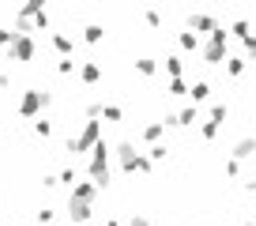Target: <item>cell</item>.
I'll use <instances>...</instances> for the list:
<instances>
[{"mask_svg": "<svg viewBox=\"0 0 256 226\" xmlns=\"http://www.w3.org/2000/svg\"><path fill=\"white\" fill-rule=\"evenodd\" d=\"M98 144H102V121H87L68 144H64V151L68 154H90Z\"/></svg>", "mask_w": 256, "mask_h": 226, "instance_id": "cell-1", "label": "cell"}, {"mask_svg": "<svg viewBox=\"0 0 256 226\" xmlns=\"http://www.w3.org/2000/svg\"><path fill=\"white\" fill-rule=\"evenodd\" d=\"M53 106V90H23V98H19V117L23 121H38L42 110H49Z\"/></svg>", "mask_w": 256, "mask_h": 226, "instance_id": "cell-2", "label": "cell"}, {"mask_svg": "<svg viewBox=\"0 0 256 226\" xmlns=\"http://www.w3.org/2000/svg\"><path fill=\"white\" fill-rule=\"evenodd\" d=\"M110 154H113V147L106 144V140L90 151V181H94L98 188L110 185Z\"/></svg>", "mask_w": 256, "mask_h": 226, "instance_id": "cell-3", "label": "cell"}, {"mask_svg": "<svg viewBox=\"0 0 256 226\" xmlns=\"http://www.w3.org/2000/svg\"><path fill=\"white\" fill-rule=\"evenodd\" d=\"M226 42H230V30H226V26H218V30L208 38V46L200 49V56L208 60V64H222V60H226Z\"/></svg>", "mask_w": 256, "mask_h": 226, "instance_id": "cell-4", "label": "cell"}, {"mask_svg": "<svg viewBox=\"0 0 256 226\" xmlns=\"http://www.w3.org/2000/svg\"><path fill=\"white\" fill-rule=\"evenodd\" d=\"M222 124H226V102H215L208 110V117H204V124H200V140H204V144H211Z\"/></svg>", "mask_w": 256, "mask_h": 226, "instance_id": "cell-5", "label": "cell"}, {"mask_svg": "<svg viewBox=\"0 0 256 226\" xmlns=\"http://www.w3.org/2000/svg\"><path fill=\"white\" fill-rule=\"evenodd\" d=\"M34 53H38V42L30 38V34H16V42H12L8 49V60H19V64H30Z\"/></svg>", "mask_w": 256, "mask_h": 226, "instance_id": "cell-6", "label": "cell"}, {"mask_svg": "<svg viewBox=\"0 0 256 226\" xmlns=\"http://www.w3.org/2000/svg\"><path fill=\"white\" fill-rule=\"evenodd\" d=\"M162 121H166V128H192V124H204L200 121V106H184V110H177V113H166Z\"/></svg>", "mask_w": 256, "mask_h": 226, "instance_id": "cell-7", "label": "cell"}, {"mask_svg": "<svg viewBox=\"0 0 256 226\" xmlns=\"http://www.w3.org/2000/svg\"><path fill=\"white\" fill-rule=\"evenodd\" d=\"M68 218H72V226H90V218H94V204L68 200Z\"/></svg>", "mask_w": 256, "mask_h": 226, "instance_id": "cell-8", "label": "cell"}, {"mask_svg": "<svg viewBox=\"0 0 256 226\" xmlns=\"http://www.w3.org/2000/svg\"><path fill=\"white\" fill-rule=\"evenodd\" d=\"M218 26H222V23H218L215 16H204V12L188 16V30H192V34H208V38H211V34H215Z\"/></svg>", "mask_w": 256, "mask_h": 226, "instance_id": "cell-9", "label": "cell"}, {"mask_svg": "<svg viewBox=\"0 0 256 226\" xmlns=\"http://www.w3.org/2000/svg\"><path fill=\"white\" fill-rule=\"evenodd\" d=\"M98 192H102V188H98L94 181L87 178V181H80V185H76L72 192H68V200H83V204H94V200H98Z\"/></svg>", "mask_w": 256, "mask_h": 226, "instance_id": "cell-10", "label": "cell"}, {"mask_svg": "<svg viewBox=\"0 0 256 226\" xmlns=\"http://www.w3.org/2000/svg\"><path fill=\"white\" fill-rule=\"evenodd\" d=\"M120 170H124L128 178H132V174H140V178H147V174H151V170H154V162L147 158L144 151H140V154H136V158H132V162H120Z\"/></svg>", "mask_w": 256, "mask_h": 226, "instance_id": "cell-11", "label": "cell"}, {"mask_svg": "<svg viewBox=\"0 0 256 226\" xmlns=\"http://www.w3.org/2000/svg\"><path fill=\"white\" fill-rule=\"evenodd\" d=\"M252 154H256V136H241L238 144H234V154H230V158L245 162V158H252Z\"/></svg>", "mask_w": 256, "mask_h": 226, "instance_id": "cell-12", "label": "cell"}, {"mask_svg": "<svg viewBox=\"0 0 256 226\" xmlns=\"http://www.w3.org/2000/svg\"><path fill=\"white\" fill-rule=\"evenodd\" d=\"M49 46H53L60 56H72V53H76V42L68 38V34H60V30H53V34H49Z\"/></svg>", "mask_w": 256, "mask_h": 226, "instance_id": "cell-13", "label": "cell"}, {"mask_svg": "<svg viewBox=\"0 0 256 226\" xmlns=\"http://www.w3.org/2000/svg\"><path fill=\"white\" fill-rule=\"evenodd\" d=\"M80 80L87 83V87H94V83L102 80V64H98V60H83L80 64Z\"/></svg>", "mask_w": 256, "mask_h": 226, "instance_id": "cell-14", "label": "cell"}, {"mask_svg": "<svg viewBox=\"0 0 256 226\" xmlns=\"http://www.w3.org/2000/svg\"><path fill=\"white\" fill-rule=\"evenodd\" d=\"M162 136H166V121H151V124H144V144H147V147L162 144Z\"/></svg>", "mask_w": 256, "mask_h": 226, "instance_id": "cell-15", "label": "cell"}, {"mask_svg": "<svg viewBox=\"0 0 256 226\" xmlns=\"http://www.w3.org/2000/svg\"><path fill=\"white\" fill-rule=\"evenodd\" d=\"M177 46H181V53H200V34H192V30H177Z\"/></svg>", "mask_w": 256, "mask_h": 226, "instance_id": "cell-16", "label": "cell"}, {"mask_svg": "<svg viewBox=\"0 0 256 226\" xmlns=\"http://www.w3.org/2000/svg\"><path fill=\"white\" fill-rule=\"evenodd\" d=\"M158 60L154 56H136V76H144V80H151V76H158Z\"/></svg>", "mask_w": 256, "mask_h": 226, "instance_id": "cell-17", "label": "cell"}, {"mask_svg": "<svg viewBox=\"0 0 256 226\" xmlns=\"http://www.w3.org/2000/svg\"><path fill=\"white\" fill-rule=\"evenodd\" d=\"M162 68H166V76H170V80H181V72H184V60H181V53H170L166 60H162Z\"/></svg>", "mask_w": 256, "mask_h": 226, "instance_id": "cell-18", "label": "cell"}, {"mask_svg": "<svg viewBox=\"0 0 256 226\" xmlns=\"http://www.w3.org/2000/svg\"><path fill=\"white\" fill-rule=\"evenodd\" d=\"M188 98H192V106L208 102V98H211V83L208 80H196V83H192V90H188Z\"/></svg>", "mask_w": 256, "mask_h": 226, "instance_id": "cell-19", "label": "cell"}, {"mask_svg": "<svg viewBox=\"0 0 256 226\" xmlns=\"http://www.w3.org/2000/svg\"><path fill=\"white\" fill-rule=\"evenodd\" d=\"M83 42H87V46L106 42V26H102V23H87V26H83Z\"/></svg>", "mask_w": 256, "mask_h": 226, "instance_id": "cell-20", "label": "cell"}, {"mask_svg": "<svg viewBox=\"0 0 256 226\" xmlns=\"http://www.w3.org/2000/svg\"><path fill=\"white\" fill-rule=\"evenodd\" d=\"M42 12H46V4H42V0H26L23 8H19V19H38Z\"/></svg>", "mask_w": 256, "mask_h": 226, "instance_id": "cell-21", "label": "cell"}, {"mask_svg": "<svg viewBox=\"0 0 256 226\" xmlns=\"http://www.w3.org/2000/svg\"><path fill=\"white\" fill-rule=\"evenodd\" d=\"M241 72H245V56H226V76H234V80H238Z\"/></svg>", "mask_w": 256, "mask_h": 226, "instance_id": "cell-22", "label": "cell"}, {"mask_svg": "<svg viewBox=\"0 0 256 226\" xmlns=\"http://www.w3.org/2000/svg\"><path fill=\"white\" fill-rule=\"evenodd\" d=\"M188 90H192V87H188L184 80H170V83H166V94H174V98H184Z\"/></svg>", "mask_w": 256, "mask_h": 226, "instance_id": "cell-23", "label": "cell"}, {"mask_svg": "<svg viewBox=\"0 0 256 226\" xmlns=\"http://www.w3.org/2000/svg\"><path fill=\"white\" fill-rule=\"evenodd\" d=\"M34 136H38V140H49V136H53V121L38 117V121H34Z\"/></svg>", "mask_w": 256, "mask_h": 226, "instance_id": "cell-24", "label": "cell"}, {"mask_svg": "<svg viewBox=\"0 0 256 226\" xmlns=\"http://www.w3.org/2000/svg\"><path fill=\"white\" fill-rule=\"evenodd\" d=\"M166 154H170V147H166V144L147 147V158H151V162H166Z\"/></svg>", "mask_w": 256, "mask_h": 226, "instance_id": "cell-25", "label": "cell"}, {"mask_svg": "<svg viewBox=\"0 0 256 226\" xmlns=\"http://www.w3.org/2000/svg\"><path fill=\"white\" fill-rule=\"evenodd\" d=\"M56 72H60V76H76L80 68H76V60H72V56H60V60H56Z\"/></svg>", "mask_w": 256, "mask_h": 226, "instance_id": "cell-26", "label": "cell"}, {"mask_svg": "<svg viewBox=\"0 0 256 226\" xmlns=\"http://www.w3.org/2000/svg\"><path fill=\"white\" fill-rule=\"evenodd\" d=\"M56 178H60V185H68V188H76V185H80V178H76V170H72V166H64L60 174H56Z\"/></svg>", "mask_w": 256, "mask_h": 226, "instance_id": "cell-27", "label": "cell"}, {"mask_svg": "<svg viewBox=\"0 0 256 226\" xmlns=\"http://www.w3.org/2000/svg\"><path fill=\"white\" fill-rule=\"evenodd\" d=\"M102 117H106V121H120V117H124V110H120V106H113V102H106V106H102Z\"/></svg>", "mask_w": 256, "mask_h": 226, "instance_id": "cell-28", "label": "cell"}, {"mask_svg": "<svg viewBox=\"0 0 256 226\" xmlns=\"http://www.w3.org/2000/svg\"><path fill=\"white\" fill-rule=\"evenodd\" d=\"M53 215H56L53 208H42V211H34V222L38 226H53Z\"/></svg>", "mask_w": 256, "mask_h": 226, "instance_id": "cell-29", "label": "cell"}, {"mask_svg": "<svg viewBox=\"0 0 256 226\" xmlns=\"http://www.w3.org/2000/svg\"><path fill=\"white\" fill-rule=\"evenodd\" d=\"M230 34H238V38L245 42V38H248L252 30H248V23H245V19H238V23H230Z\"/></svg>", "mask_w": 256, "mask_h": 226, "instance_id": "cell-30", "label": "cell"}, {"mask_svg": "<svg viewBox=\"0 0 256 226\" xmlns=\"http://www.w3.org/2000/svg\"><path fill=\"white\" fill-rule=\"evenodd\" d=\"M102 106L106 102H87V110H83V113H87V121H98V117H102Z\"/></svg>", "mask_w": 256, "mask_h": 226, "instance_id": "cell-31", "label": "cell"}, {"mask_svg": "<svg viewBox=\"0 0 256 226\" xmlns=\"http://www.w3.org/2000/svg\"><path fill=\"white\" fill-rule=\"evenodd\" d=\"M12 42H16V30H8V26H0V49H12Z\"/></svg>", "mask_w": 256, "mask_h": 226, "instance_id": "cell-32", "label": "cell"}, {"mask_svg": "<svg viewBox=\"0 0 256 226\" xmlns=\"http://www.w3.org/2000/svg\"><path fill=\"white\" fill-rule=\"evenodd\" d=\"M222 170H226V178H241V162H238V158H226Z\"/></svg>", "mask_w": 256, "mask_h": 226, "instance_id": "cell-33", "label": "cell"}, {"mask_svg": "<svg viewBox=\"0 0 256 226\" xmlns=\"http://www.w3.org/2000/svg\"><path fill=\"white\" fill-rule=\"evenodd\" d=\"M53 26V19H49V12H42L38 19H34V30H49Z\"/></svg>", "mask_w": 256, "mask_h": 226, "instance_id": "cell-34", "label": "cell"}, {"mask_svg": "<svg viewBox=\"0 0 256 226\" xmlns=\"http://www.w3.org/2000/svg\"><path fill=\"white\" fill-rule=\"evenodd\" d=\"M144 23H147V26H154V30H158V26H162V16H158V12H144Z\"/></svg>", "mask_w": 256, "mask_h": 226, "instance_id": "cell-35", "label": "cell"}, {"mask_svg": "<svg viewBox=\"0 0 256 226\" xmlns=\"http://www.w3.org/2000/svg\"><path fill=\"white\" fill-rule=\"evenodd\" d=\"M128 226H151V218L140 215V211H132V218H128Z\"/></svg>", "mask_w": 256, "mask_h": 226, "instance_id": "cell-36", "label": "cell"}, {"mask_svg": "<svg viewBox=\"0 0 256 226\" xmlns=\"http://www.w3.org/2000/svg\"><path fill=\"white\" fill-rule=\"evenodd\" d=\"M60 185V178H56V174H46V178H42V188H56Z\"/></svg>", "mask_w": 256, "mask_h": 226, "instance_id": "cell-37", "label": "cell"}, {"mask_svg": "<svg viewBox=\"0 0 256 226\" xmlns=\"http://www.w3.org/2000/svg\"><path fill=\"white\" fill-rule=\"evenodd\" d=\"M8 87H12V76L4 72V68H0V90H8Z\"/></svg>", "mask_w": 256, "mask_h": 226, "instance_id": "cell-38", "label": "cell"}, {"mask_svg": "<svg viewBox=\"0 0 256 226\" xmlns=\"http://www.w3.org/2000/svg\"><path fill=\"white\" fill-rule=\"evenodd\" d=\"M245 49H248V53L256 56V34H248V38H245Z\"/></svg>", "mask_w": 256, "mask_h": 226, "instance_id": "cell-39", "label": "cell"}, {"mask_svg": "<svg viewBox=\"0 0 256 226\" xmlns=\"http://www.w3.org/2000/svg\"><path fill=\"white\" fill-rule=\"evenodd\" d=\"M102 226H120V222H117V218H106V222H102Z\"/></svg>", "mask_w": 256, "mask_h": 226, "instance_id": "cell-40", "label": "cell"}, {"mask_svg": "<svg viewBox=\"0 0 256 226\" xmlns=\"http://www.w3.org/2000/svg\"><path fill=\"white\" fill-rule=\"evenodd\" d=\"M245 188H248V192H256V181H248V185H245Z\"/></svg>", "mask_w": 256, "mask_h": 226, "instance_id": "cell-41", "label": "cell"}, {"mask_svg": "<svg viewBox=\"0 0 256 226\" xmlns=\"http://www.w3.org/2000/svg\"><path fill=\"white\" fill-rule=\"evenodd\" d=\"M245 226H256V218H245Z\"/></svg>", "mask_w": 256, "mask_h": 226, "instance_id": "cell-42", "label": "cell"}, {"mask_svg": "<svg viewBox=\"0 0 256 226\" xmlns=\"http://www.w3.org/2000/svg\"><path fill=\"white\" fill-rule=\"evenodd\" d=\"M90 226H102V222H90Z\"/></svg>", "mask_w": 256, "mask_h": 226, "instance_id": "cell-43", "label": "cell"}, {"mask_svg": "<svg viewBox=\"0 0 256 226\" xmlns=\"http://www.w3.org/2000/svg\"><path fill=\"white\" fill-rule=\"evenodd\" d=\"M26 226H38V222H26Z\"/></svg>", "mask_w": 256, "mask_h": 226, "instance_id": "cell-44", "label": "cell"}]
</instances>
